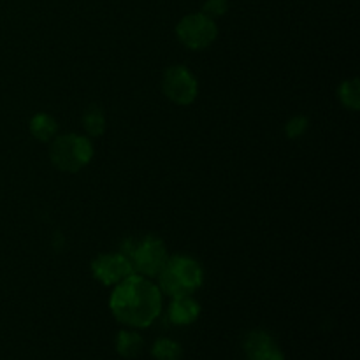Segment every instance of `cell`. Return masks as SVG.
Listing matches in <instances>:
<instances>
[{
    "instance_id": "obj_10",
    "label": "cell",
    "mask_w": 360,
    "mask_h": 360,
    "mask_svg": "<svg viewBox=\"0 0 360 360\" xmlns=\"http://www.w3.org/2000/svg\"><path fill=\"white\" fill-rule=\"evenodd\" d=\"M144 341L139 334L132 330H122L116 336V352L123 359H134L143 352Z\"/></svg>"
},
{
    "instance_id": "obj_7",
    "label": "cell",
    "mask_w": 360,
    "mask_h": 360,
    "mask_svg": "<svg viewBox=\"0 0 360 360\" xmlns=\"http://www.w3.org/2000/svg\"><path fill=\"white\" fill-rule=\"evenodd\" d=\"M91 273L102 285H118L134 274L132 262L127 255H98L91 262Z\"/></svg>"
},
{
    "instance_id": "obj_8",
    "label": "cell",
    "mask_w": 360,
    "mask_h": 360,
    "mask_svg": "<svg viewBox=\"0 0 360 360\" xmlns=\"http://www.w3.org/2000/svg\"><path fill=\"white\" fill-rule=\"evenodd\" d=\"M243 348L248 360H285L278 345L266 330H252L246 334Z\"/></svg>"
},
{
    "instance_id": "obj_3",
    "label": "cell",
    "mask_w": 360,
    "mask_h": 360,
    "mask_svg": "<svg viewBox=\"0 0 360 360\" xmlns=\"http://www.w3.org/2000/svg\"><path fill=\"white\" fill-rule=\"evenodd\" d=\"M94 157V148L86 137L67 134L55 137L49 148V158L53 164L65 172H76L83 169Z\"/></svg>"
},
{
    "instance_id": "obj_16",
    "label": "cell",
    "mask_w": 360,
    "mask_h": 360,
    "mask_svg": "<svg viewBox=\"0 0 360 360\" xmlns=\"http://www.w3.org/2000/svg\"><path fill=\"white\" fill-rule=\"evenodd\" d=\"M227 11V0H206L204 4V14L210 18L221 16Z\"/></svg>"
},
{
    "instance_id": "obj_14",
    "label": "cell",
    "mask_w": 360,
    "mask_h": 360,
    "mask_svg": "<svg viewBox=\"0 0 360 360\" xmlns=\"http://www.w3.org/2000/svg\"><path fill=\"white\" fill-rule=\"evenodd\" d=\"M340 98L343 102L345 108L357 111L360 105V88L357 79L345 81L340 88Z\"/></svg>"
},
{
    "instance_id": "obj_12",
    "label": "cell",
    "mask_w": 360,
    "mask_h": 360,
    "mask_svg": "<svg viewBox=\"0 0 360 360\" xmlns=\"http://www.w3.org/2000/svg\"><path fill=\"white\" fill-rule=\"evenodd\" d=\"M83 123L86 132L90 134L91 137H98L104 134L105 130V116L102 112V109L98 105H91V108L86 109L83 116Z\"/></svg>"
},
{
    "instance_id": "obj_6",
    "label": "cell",
    "mask_w": 360,
    "mask_h": 360,
    "mask_svg": "<svg viewBox=\"0 0 360 360\" xmlns=\"http://www.w3.org/2000/svg\"><path fill=\"white\" fill-rule=\"evenodd\" d=\"M164 94L169 101L179 105H188L197 97V81L186 67L176 65L164 74Z\"/></svg>"
},
{
    "instance_id": "obj_5",
    "label": "cell",
    "mask_w": 360,
    "mask_h": 360,
    "mask_svg": "<svg viewBox=\"0 0 360 360\" xmlns=\"http://www.w3.org/2000/svg\"><path fill=\"white\" fill-rule=\"evenodd\" d=\"M176 34L188 49H204L213 44L218 28L213 18L206 14H190L179 21Z\"/></svg>"
},
{
    "instance_id": "obj_13",
    "label": "cell",
    "mask_w": 360,
    "mask_h": 360,
    "mask_svg": "<svg viewBox=\"0 0 360 360\" xmlns=\"http://www.w3.org/2000/svg\"><path fill=\"white\" fill-rule=\"evenodd\" d=\"M151 355L155 360H181L183 350L176 341L158 340L151 348Z\"/></svg>"
},
{
    "instance_id": "obj_1",
    "label": "cell",
    "mask_w": 360,
    "mask_h": 360,
    "mask_svg": "<svg viewBox=\"0 0 360 360\" xmlns=\"http://www.w3.org/2000/svg\"><path fill=\"white\" fill-rule=\"evenodd\" d=\"M111 311L118 322L129 327L151 326L162 311V292L157 285L151 283L144 276H129L118 283L112 292Z\"/></svg>"
},
{
    "instance_id": "obj_9",
    "label": "cell",
    "mask_w": 360,
    "mask_h": 360,
    "mask_svg": "<svg viewBox=\"0 0 360 360\" xmlns=\"http://www.w3.org/2000/svg\"><path fill=\"white\" fill-rule=\"evenodd\" d=\"M200 315V306L195 299L190 295L185 297H176L172 304L169 306V320L174 326H190L195 322Z\"/></svg>"
},
{
    "instance_id": "obj_15",
    "label": "cell",
    "mask_w": 360,
    "mask_h": 360,
    "mask_svg": "<svg viewBox=\"0 0 360 360\" xmlns=\"http://www.w3.org/2000/svg\"><path fill=\"white\" fill-rule=\"evenodd\" d=\"M306 130H308V118H304V116H295V118L288 120L287 127H285V132L290 139H297Z\"/></svg>"
},
{
    "instance_id": "obj_11",
    "label": "cell",
    "mask_w": 360,
    "mask_h": 360,
    "mask_svg": "<svg viewBox=\"0 0 360 360\" xmlns=\"http://www.w3.org/2000/svg\"><path fill=\"white\" fill-rule=\"evenodd\" d=\"M30 132L39 141H51L56 134L55 118L48 115H37L30 122Z\"/></svg>"
},
{
    "instance_id": "obj_4",
    "label": "cell",
    "mask_w": 360,
    "mask_h": 360,
    "mask_svg": "<svg viewBox=\"0 0 360 360\" xmlns=\"http://www.w3.org/2000/svg\"><path fill=\"white\" fill-rule=\"evenodd\" d=\"M129 260L132 262L134 273H139V276L153 278L160 274L164 269L165 262H167V252H165V245L158 238L148 236L143 241L137 243L130 252Z\"/></svg>"
},
{
    "instance_id": "obj_2",
    "label": "cell",
    "mask_w": 360,
    "mask_h": 360,
    "mask_svg": "<svg viewBox=\"0 0 360 360\" xmlns=\"http://www.w3.org/2000/svg\"><path fill=\"white\" fill-rule=\"evenodd\" d=\"M202 285V269L190 257L167 259L158 274V288L172 299L192 295Z\"/></svg>"
}]
</instances>
